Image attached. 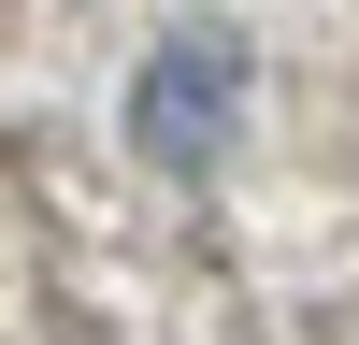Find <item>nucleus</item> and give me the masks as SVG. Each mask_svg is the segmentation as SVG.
Wrapping results in <instances>:
<instances>
[{
  "instance_id": "nucleus-1",
  "label": "nucleus",
  "mask_w": 359,
  "mask_h": 345,
  "mask_svg": "<svg viewBox=\"0 0 359 345\" xmlns=\"http://www.w3.org/2000/svg\"><path fill=\"white\" fill-rule=\"evenodd\" d=\"M230 101H245V58L230 43H158V72H144V158H172V172H201L216 158V130H230Z\"/></svg>"
}]
</instances>
